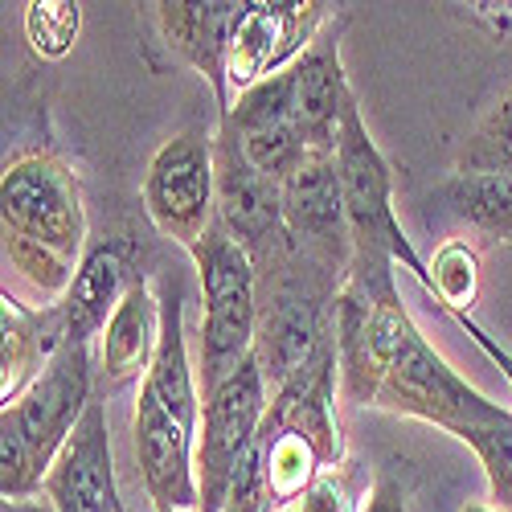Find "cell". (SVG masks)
Returning <instances> with one entry per match:
<instances>
[{
    "label": "cell",
    "instance_id": "6da1fadb",
    "mask_svg": "<svg viewBox=\"0 0 512 512\" xmlns=\"http://www.w3.org/2000/svg\"><path fill=\"white\" fill-rule=\"evenodd\" d=\"M5 259L41 295H66L87 254V213L74 173L54 156H21L0 177Z\"/></svg>",
    "mask_w": 512,
    "mask_h": 512
},
{
    "label": "cell",
    "instance_id": "7a4b0ae2",
    "mask_svg": "<svg viewBox=\"0 0 512 512\" xmlns=\"http://www.w3.org/2000/svg\"><path fill=\"white\" fill-rule=\"evenodd\" d=\"M189 259L201 275L205 316H201V398L213 394L222 381L254 353L259 340V267L250 250L213 218L205 238L189 250Z\"/></svg>",
    "mask_w": 512,
    "mask_h": 512
},
{
    "label": "cell",
    "instance_id": "3957f363",
    "mask_svg": "<svg viewBox=\"0 0 512 512\" xmlns=\"http://www.w3.org/2000/svg\"><path fill=\"white\" fill-rule=\"evenodd\" d=\"M336 168H340V193H345V218L353 234V259H386L402 263L431 287V267H422L414 254L398 213H394V173L381 148L369 140V127L353 107L340 123L336 136Z\"/></svg>",
    "mask_w": 512,
    "mask_h": 512
},
{
    "label": "cell",
    "instance_id": "277c9868",
    "mask_svg": "<svg viewBox=\"0 0 512 512\" xmlns=\"http://www.w3.org/2000/svg\"><path fill=\"white\" fill-rule=\"evenodd\" d=\"M390 414L422 418L443 426L447 435L463 431V426H488V422H512V410L484 398L439 357V349L418 332L410 320L406 332L398 336V345L386 361V377H381L377 402Z\"/></svg>",
    "mask_w": 512,
    "mask_h": 512
},
{
    "label": "cell",
    "instance_id": "5b68a950",
    "mask_svg": "<svg viewBox=\"0 0 512 512\" xmlns=\"http://www.w3.org/2000/svg\"><path fill=\"white\" fill-rule=\"evenodd\" d=\"M267 373L259 353H250L218 390L205 394L201 431H197V492L201 512H226L230 480L238 459L250 451L267 422Z\"/></svg>",
    "mask_w": 512,
    "mask_h": 512
},
{
    "label": "cell",
    "instance_id": "8992f818",
    "mask_svg": "<svg viewBox=\"0 0 512 512\" xmlns=\"http://www.w3.org/2000/svg\"><path fill=\"white\" fill-rule=\"evenodd\" d=\"M328 5L320 0H238L226 41V95L230 107L250 87L283 74L320 37Z\"/></svg>",
    "mask_w": 512,
    "mask_h": 512
},
{
    "label": "cell",
    "instance_id": "52a82bcc",
    "mask_svg": "<svg viewBox=\"0 0 512 512\" xmlns=\"http://www.w3.org/2000/svg\"><path fill=\"white\" fill-rule=\"evenodd\" d=\"M320 275H328V267H316L304 275H300V267H287V275L271 291L267 308L259 312L254 353H259V365L275 390L332 345L328 300H336L340 287L320 283Z\"/></svg>",
    "mask_w": 512,
    "mask_h": 512
},
{
    "label": "cell",
    "instance_id": "ba28073f",
    "mask_svg": "<svg viewBox=\"0 0 512 512\" xmlns=\"http://www.w3.org/2000/svg\"><path fill=\"white\" fill-rule=\"evenodd\" d=\"M95 369H91V349L87 345H70L62 340L58 353L50 357V365L41 369V377L33 386L0 410V418L13 422L25 447L33 451V463L46 484L50 467L58 459V451L66 447V439L74 435V426L82 422L87 406L95 402Z\"/></svg>",
    "mask_w": 512,
    "mask_h": 512
},
{
    "label": "cell",
    "instance_id": "9c48e42d",
    "mask_svg": "<svg viewBox=\"0 0 512 512\" xmlns=\"http://www.w3.org/2000/svg\"><path fill=\"white\" fill-rule=\"evenodd\" d=\"M144 209L152 226L193 250L218 218V173H213V140L185 132L168 140L144 177Z\"/></svg>",
    "mask_w": 512,
    "mask_h": 512
},
{
    "label": "cell",
    "instance_id": "30bf717a",
    "mask_svg": "<svg viewBox=\"0 0 512 512\" xmlns=\"http://www.w3.org/2000/svg\"><path fill=\"white\" fill-rule=\"evenodd\" d=\"M283 193V230L295 250L312 254L316 263L336 275L353 267V234L345 218V193H340V168L332 148H308L304 160L291 168L279 185Z\"/></svg>",
    "mask_w": 512,
    "mask_h": 512
},
{
    "label": "cell",
    "instance_id": "8fae6325",
    "mask_svg": "<svg viewBox=\"0 0 512 512\" xmlns=\"http://www.w3.org/2000/svg\"><path fill=\"white\" fill-rule=\"evenodd\" d=\"M213 173H218V222L250 250L254 267L259 259H275L287 246L283 193L246 160L230 123H222L213 136Z\"/></svg>",
    "mask_w": 512,
    "mask_h": 512
},
{
    "label": "cell",
    "instance_id": "7c38bea8",
    "mask_svg": "<svg viewBox=\"0 0 512 512\" xmlns=\"http://www.w3.org/2000/svg\"><path fill=\"white\" fill-rule=\"evenodd\" d=\"M136 459L144 488L156 512H201L197 492V431L185 426L173 410H164L152 390L140 386L136 398Z\"/></svg>",
    "mask_w": 512,
    "mask_h": 512
},
{
    "label": "cell",
    "instance_id": "4fadbf2b",
    "mask_svg": "<svg viewBox=\"0 0 512 512\" xmlns=\"http://www.w3.org/2000/svg\"><path fill=\"white\" fill-rule=\"evenodd\" d=\"M41 492L50 496L54 512H123L111 467V431L103 398L87 406L74 435L58 451Z\"/></svg>",
    "mask_w": 512,
    "mask_h": 512
},
{
    "label": "cell",
    "instance_id": "5bb4252c",
    "mask_svg": "<svg viewBox=\"0 0 512 512\" xmlns=\"http://www.w3.org/2000/svg\"><path fill=\"white\" fill-rule=\"evenodd\" d=\"M336 345H328L312 365H304L291 381L271 394L267 410V431L275 435H300L316 447L324 467H336L345 459V439H340V422H336Z\"/></svg>",
    "mask_w": 512,
    "mask_h": 512
},
{
    "label": "cell",
    "instance_id": "9a60e30c",
    "mask_svg": "<svg viewBox=\"0 0 512 512\" xmlns=\"http://www.w3.org/2000/svg\"><path fill=\"white\" fill-rule=\"evenodd\" d=\"M291 74V115L308 148H332L345 115L357 107L345 66H340V41L336 33H320L312 46L287 66Z\"/></svg>",
    "mask_w": 512,
    "mask_h": 512
},
{
    "label": "cell",
    "instance_id": "2e32d148",
    "mask_svg": "<svg viewBox=\"0 0 512 512\" xmlns=\"http://www.w3.org/2000/svg\"><path fill=\"white\" fill-rule=\"evenodd\" d=\"M136 283L140 279L132 271V250H127L119 238H103V242L87 246L70 291L62 295V324H66L70 345L91 349V340L107 332L111 316L123 304V295Z\"/></svg>",
    "mask_w": 512,
    "mask_h": 512
},
{
    "label": "cell",
    "instance_id": "e0dca14e",
    "mask_svg": "<svg viewBox=\"0 0 512 512\" xmlns=\"http://www.w3.org/2000/svg\"><path fill=\"white\" fill-rule=\"evenodd\" d=\"M168 50L181 54L209 87L218 95L222 115L230 111V95H226V41H230V25L238 13V0H164V5H148Z\"/></svg>",
    "mask_w": 512,
    "mask_h": 512
},
{
    "label": "cell",
    "instance_id": "ac0fdd59",
    "mask_svg": "<svg viewBox=\"0 0 512 512\" xmlns=\"http://www.w3.org/2000/svg\"><path fill=\"white\" fill-rule=\"evenodd\" d=\"M156 340H160V300H152V291L140 275V283L123 295L119 312L111 316V324L103 332L99 369H95V390L103 402L148 377L152 357H156Z\"/></svg>",
    "mask_w": 512,
    "mask_h": 512
},
{
    "label": "cell",
    "instance_id": "d6986e66",
    "mask_svg": "<svg viewBox=\"0 0 512 512\" xmlns=\"http://www.w3.org/2000/svg\"><path fill=\"white\" fill-rule=\"evenodd\" d=\"M0 300H5V312H0V336H5L0 340V402L13 406L58 353L66 340V324L62 304L54 312H33L9 287Z\"/></svg>",
    "mask_w": 512,
    "mask_h": 512
},
{
    "label": "cell",
    "instance_id": "ffe728a7",
    "mask_svg": "<svg viewBox=\"0 0 512 512\" xmlns=\"http://www.w3.org/2000/svg\"><path fill=\"white\" fill-rule=\"evenodd\" d=\"M263 439V472H267V500L271 508H287L295 496H304L320 472H328L324 459L316 455V447L300 435H275V431H259Z\"/></svg>",
    "mask_w": 512,
    "mask_h": 512
},
{
    "label": "cell",
    "instance_id": "44dd1931",
    "mask_svg": "<svg viewBox=\"0 0 512 512\" xmlns=\"http://www.w3.org/2000/svg\"><path fill=\"white\" fill-rule=\"evenodd\" d=\"M447 201L455 213L492 238L512 242V177L504 173H455L447 185Z\"/></svg>",
    "mask_w": 512,
    "mask_h": 512
},
{
    "label": "cell",
    "instance_id": "7402d4cb",
    "mask_svg": "<svg viewBox=\"0 0 512 512\" xmlns=\"http://www.w3.org/2000/svg\"><path fill=\"white\" fill-rule=\"evenodd\" d=\"M426 291L439 295V304L451 316H467V308H472L480 295V254L463 238L443 242L431 259V287Z\"/></svg>",
    "mask_w": 512,
    "mask_h": 512
},
{
    "label": "cell",
    "instance_id": "603a6c76",
    "mask_svg": "<svg viewBox=\"0 0 512 512\" xmlns=\"http://www.w3.org/2000/svg\"><path fill=\"white\" fill-rule=\"evenodd\" d=\"M455 439L476 451L500 512H512V422L463 426V431H455Z\"/></svg>",
    "mask_w": 512,
    "mask_h": 512
},
{
    "label": "cell",
    "instance_id": "cb8c5ba5",
    "mask_svg": "<svg viewBox=\"0 0 512 512\" xmlns=\"http://www.w3.org/2000/svg\"><path fill=\"white\" fill-rule=\"evenodd\" d=\"M459 173H504L512 177V95L476 127L459 152Z\"/></svg>",
    "mask_w": 512,
    "mask_h": 512
},
{
    "label": "cell",
    "instance_id": "d4e9b609",
    "mask_svg": "<svg viewBox=\"0 0 512 512\" xmlns=\"http://www.w3.org/2000/svg\"><path fill=\"white\" fill-rule=\"evenodd\" d=\"M82 29V9L70 0H33L25 5V37L41 58H66Z\"/></svg>",
    "mask_w": 512,
    "mask_h": 512
},
{
    "label": "cell",
    "instance_id": "484cf974",
    "mask_svg": "<svg viewBox=\"0 0 512 512\" xmlns=\"http://www.w3.org/2000/svg\"><path fill=\"white\" fill-rule=\"evenodd\" d=\"M37 488H41V472L33 463V451L25 447L17 426L0 418V492H5V504L25 500Z\"/></svg>",
    "mask_w": 512,
    "mask_h": 512
},
{
    "label": "cell",
    "instance_id": "4316f807",
    "mask_svg": "<svg viewBox=\"0 0 512 512\" xmlns=\"http://www.w3.org/2000/svg\"><path fill=\"white\" fill-rule=\"evenodd\" d=\"M283 512H361L357 500H353V488L345 476H336V472H320L316 484L304 492V496H295Z\"/></svg>",
    "mask_w": 512,
    "mask_h": 512
},
{
    "label": "cell",
    "instance_id": "83f0119b",
    "mask_svg": "<svg viewBox=\"0 0 512 512\" xmlns=\"http://www.w3.org/2000/svg\"><path fill=\"white\" fill-rule=\"evenodd\" d=\"M361 512H406V492L394 476H377V484L369 488Z\"/></svg>",
    "mask_w": 512,
    "mask_h": 512
},
{
    "label": "cell",
    "instance_id": "f1b7e54d",
    "mask_svg": "<svg viewBox=\"0 0 512 512\" xmlns=\"http://www.w3.org/2000/svg\"><path fill=\"white\" fill-rule=\"evenodd\" d=\"M455 320H459V328H463V332H467V336H472L476 345H480V353H484L492 365H500V373L508 377V386H512V353H508V349H500L496 340H492V336H488V332H484V328H480L472 316H455Z\"/></svg>",
    "mask_w": 512,
    "mask_h": 512
},
{
    "label": "cell",
    "instance_id": "f546056e",
    "mask_svg": "<svg viewBox=\"0 0 512 512\" xmlns=\"http://www.w3.org/2000/svg\"><path fill=\"white\" fill-rule=\"evenodd\" d=\"M459 512H496V508H488V504H463Z\"/></svg>",
    "mask_w": 512,
    "mask_h": 512
}]
</instances>
